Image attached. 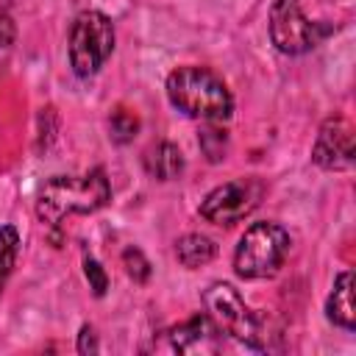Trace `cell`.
Wrapping results in <instances>:
<instances>
[{"instance_id": "9c48e42d", "label": "cell", "mask_w": 356, "mask_h": 356, "mask_svg": "<svg viewBox=\"0 0 356 356\" xmlns=\"http://www.w3.org/2000/svg\"><path fill=\"white\" fill-rule=\"evenodd\" d=\"M220 328L211 323L209 314H197L192 320H186L184 325L170 331L172 348L181 353H192V350H203V348H214V334Z\"/></svg>"}, {"instance_id": "5bb4252c", "label": "cell", "mask_w": 356, "mask_h": 356, "mask_svg": "<svg viewBox=\"0 0 356 356\" xmlns=\"http://www.w3.org/2000/svg\"><path fill=\"white\" fill-rule=\"evenodd\" d=\"M108 131H111V139H114V142L125 145V142H131V139L136 136L139 120H136V114H131L128 108H117V111H111V117H108Z\"/></svg>"}, {"instance_id": "7c38bea8", "label": "cell", "mask_w": 356, "mask_h": 356, "mask_svg": "<svg viewBox=\"0 0 356 356\" xmlns=\"http://www.w3.org/2000/svg\"><path fill=\"white\" fill-rule=\"evenodd\" d=\"M214 242L209 239V236H200V234H186L184 239H178V245H175V256H178V261L184 264V267H203V264H209L211 259H214Z\"/></svg>"}, {"instance_id": "9a60e30c", "label": "cell", "mask_w": 356, "mask_h": 356, "mask_svg": "<svg viewBox=\"0 0 356 356\" xmlns=\"http://www.w3.org/2000/svg\"><path fill=\"white\" fill-rule=\"evenodd\" d=\"M200 147H203V153H206L209 161L225 159V150H228V136H225V131L203 128V131H200Z\"/></svg>"}, {"instance_id": "2e32d148", "label": "cell", "mask_w": 356, "mask_h": 356, "mask_svg": "<svg viewBox=\"0 0 356 356\" xmlns=\"http://www.w3.org/2000/svg\"><path fill=\"white\" fill-rule=\"evenodd\" d=\"M122 264H125V273H128L136 284H145V281L150 278V264H147V259L142 256L139 248H125Z\"/></svg>"}, {"instance_id": "3957f363", "label": "cell", "mask_w": 356, "mask_h": 356, "mask_svg": "<svg viewBox=\"0 0 356 356\" xmlns=\"http://www.w3.org/2000/svg\"><path fill=\"white\" fill-rule=\"evenodd\" d=\"M289 253V234L275 222H253L236 250H234V270L242 278H267L273 275Z\"/></svg>"}, {"instance_id": "30bf717a", "label": "cell", "mask_w": 356, "mask_h": 356, "mask_svg": "<svg viewBox=\"0 0 356 356\" xmlns=\"http://www.w3.org/2000/svg\"><path fill=\"white\" fill-rule=\"evenodd\" d=\"M325 314L334 325L353 331L356 328V306H353V273H339L334 281V292L328 295Z\"/></svg>"}, {"instance_id": "52a82bcc", "label": "cell", "mask_w": 356, "mask_h": 356, "mask_svg": "<svg viewBox=\"0 0 356 356\" xmlns=\"http://www.w3.org/2000/svg\"><path fill=\"white\" fill-rule=\"evenodd\" d=\"M270 39L286 56H300L317 42L314 22L306 19L298 0H275L270 8Z\"/></svg>"}, {"instance_id": "7a4b0ae2", "label": "cell", "mask_w": 356, "mask_h": 356, "mask_svg": "<svg viewBox=\"0 0 356 356\" xmlns=\"http://www.w3.org/2000/svg\"><path fill=\"white\" fill-rule=\"evenodd\" d=\"M167 97L178 111L200 120H225L234 108L228 86L206 67H178L170 72Z\"/></svg>"}, {"instance_id": "5b68a950", "label": "cell", "mask_w": 356, "mask_h": 356, "mask_svg": "<svg viewBox=\"0 0 356 356\" xmlns=\"http://www.w3.org/2000/svg\"><path fill=\"white\" fill-rule=\"evenodd\" d=\"M203 303H206V314L211 317V323L220 331L236 337L245 345H253V348L261 345L264 334L259 328V320L245 306V300L239 298V292L231 284H211L203 292Z\"/></svg>"}, {"instance_id": "6da1fadb", "label": "cell", "mask_w": 356, "mask_h": 356, "mask_svg": "<svg viewBox=\"0 0 356 356\" xmlns=\"http://www.w3.org/2000/svg\"><path fill=\"white\" fill-rule=\"evenodd\" d=\"M111 197V186L103 170H92L86 175H56L50 178L36 200V214L47 225H58L70 214H89L106 206Z\"/></svg>"}, {"instance_id": "ac0fdd59", "label": "cell", "mask_w": 356, "mask_h": 356, "mask_svg": "<svg viewBox=\"0 0 356 356\" xmlns=\"http://www.w3.org/2000/svg\"><path fill=\"white\" fill-rule=\"evenodd\" d=\"M78 350L86 356V353H97V339H95V331L92 325H83L81 334H78Z\"/></svg>"}, {"instance_id": "8992f818", "label": "cell", "mask_w": 356, "mask_h": 356, "mask_svg": "<svg viewBox=\"0 0 356 356\" xmlns=\"http://www.w3.org/2000/svg\"><path fill=\"white\" fill-rule=\"evenodd\" d=\"M261 192L264 186L256 178L228 181L206 195V200L200 203V214L214 225H234L259 206Z\"/></svg>"}, {"instance_id": "ba28073f", "label": "cell", "mask_w": 356, "mask_h": 356, "mask_svg": "<svg viewBox=\"0 0 356 356\" xmlns=\"http://www.w3.org/2000/svg\"><path fill=\"white\" fill-rule=\"evenodd\" d=\"M353 128L342 117H331L323 122L312 159L323 170H348L353 164Z\"/></svg>"}, {"instance_id": "4fadbf2b", "label": "cell", "mask_w": 356, "mask_h": 356, "mask_svg": "<svg viewBox=\"0 0 356 356\" xmlns=\"http://www.w3.org/2000/svg\"><path fill=\"white\" fill-rule=\"evenodd\" d=\"M17 250H19V234L14 225H3L0 228V292L14 270V261H17Z\"/></svg>"}, {"instance_id": "e0dca14e", "label": "cell", "mask_w": 356, "mask_h": 356, "mask_svg": "<svg viewBox=\"0 0 356 356\" xmlns=\"http://www.w3.org/2000/svg\"><path fill=\"white\" fill-rule=\"evenodd\" d=\"M83 273H86V281H89V289L97 295V298H103L106 295V289H108V278H106V270L95 261V259H83Z\"/></svg>"}, {"instance_id": "8fae6325", "label": "cell", "mask_w": 356, "mask_h": 356, "mask_svg": "<svg viewBox=\"0 0 356 356\" xmlns=\"http://www.w3.org/2000/svg\"><path fill=\"white\" fill-rule=\"evenodd\" d=\"M145 164L150 175H156L159 181H170L184 170V156L172 142H159L156 147L147 150Z\"/></svg>"}, {"instance_id": "277c9868", "label": "cell", "mask_w": 356, "mask_h": 356, "mask_svg": "<svg viewBox=\"0 0 356 356\" xmlns=\"http://www.w3.org/2000/svg\"><path fill=\"white\" fill-rule=\"evenodd\" d=\"M114 50V25L100 11H83L70 31V64L78 78L95 75Z\"/></svg>"}, {"instance_id": "d6986e66", "label": "cell", "mask_w": 356, "mask_h": 356, "mask_svg": "<svg viewBox=\"0 0 356 356\" xmlns=\"http://www.w3.org/2000/svg\"><path fill=\"white\" fill-rule=\"evenodd\" d=\"M14 33H17L14 19H11L8 14H3V11H0V47H8V44L14 42Z\"/></svg>"}]
</instances>
